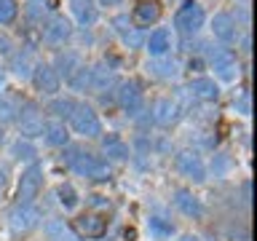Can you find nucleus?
<instances>
[{
    "mask_svg": "<svg viewBox=\"0 0 257 241\" xmlns=\"http://www.w3.org/2000/svg\"><path fill=\"white\" fill-rule=\"evenodd\" d=\"M70 153L72 156H67V166L78 177L91 180V182H107L112 177L110 161H104L102 156H96V153H91V150H80V148H72Z\"/></svg>",
    "mask_w": 257,
    "mask_h": 241,
    "instance_id": "nucleus-1",
    "label": "nucleus"
},
{
    "mask_svg": "<svg viewBox=\"0 0 257 241\" xmlns=\"http://www.w3.org/2000/svg\"><path fill=\"white\" fill-rule=\"evenodd\" d=\"M204 22H206V11L198 0H182V6L177 8V14H174V30L185 38L198 35V30L204 27Z\"/></svg>",
    "mask_w": 257,
    "mask_h": 241,
    "instance_id": "nucleus-2",
    "label": "nucleus"
},
{
    "mask_svg": "<svg viewBox=\"0 0 257 241\" xmlns=\"http://www.w3.org/2000/svg\"><path fill=\"white\" fill-rule=\"evenodd\" d=\"M67 120H70L72 132L86 137V140H99L102 137V120H99V115H96V110L91 107V104L75 102V107H72Z\"/></svg>",
    "mask_w": 257,
    "mask_h": 241,
    "instance_id": "nucleus-3",
    "label": "nucleus"
},
{
    "mask_svg": "<svg viewBox=\"0 0 257 241\" xmlns=\"http://www.w3.org/2000/svg\"><path fill=\"white\" fill-rule=\"evenodd\" d=\"M40 209L35 204H24V201H16V204L8 209V228L16 236H27L30 230H35L40 225Z\"/></svg>",
    "mask_w": 257,
    "mask_h": 241,
    "instance_id": "nucleus-4",
    "label": "nucleus"
},
{
    "mask_svg": "<svg viewBox=\"0 0 257 241\" xmlns=\"http://www.w3.org/2000/svg\"><path fill=\"white\" fill-rule=\"evenodd\" d=\"M209 67L214 70V75L225 80V83H230V80H236L241 75V67H238V56L230 51V48H209Z\"/></svg>",
    "mask_w": 257,
    "mask_h": 241,
    "instance_id": "nucleus-5",
    "label": "nucleus"
},
{
    "mask_svg": "<svg viewBox=\"0 0 257 241\" xmlns=\"http://www.w3.org/2000/svg\"><path fill=\"white\" fill-rule=\"evenodd\" d=\"M174 169L188 182H196V185L206 182V164L198 156V150H180L174 156Z\"/></svg>",
    "mask_w": 257,
    "mask_h": 241,
    "instance_id": "nucleus-6",
    "label": "nucleus"
},
{
    "mask_svg": "<svg viewBox=\"0 0 257 241\" xmlns=\"http://www.w3.org/2000/svg\"><path fill=\"white\" fill-rule=\"evenodd\" d=\"M16 126H19V134L24 137V140H35V137L43 134V110L38 107L35 102H24L19 112H16Z\"/></svg>",
    "mask_w": 257,
    "mask_h": 241,
    "instance_id": "nucleus-7",
    "label": "nucleus"
},
{
    "mask_svg": "<svg viewBox=\"0 0 257 241\" xmlns=\"http://www.w3.org/2000/svg\"><path fill=\"white\" fill-rule=\"evenodd\" d=\"M115 99H118L120 110H123L126 115H140L142 107H145V91H142V86L137 83L134 78L120 80L118 91H115Z\"/></svg>",
    "mask_w": 257,
    "mask_h": 241,
    "instance_id": "nucleus-8",
    "label": "nucleus"
},
{
    "mask_svg": "<svg viewBox=\"0 0 257 241\" xmlns=\"http://www.w3.org/2000/svg\"><path fill=\"white\" fill-rule=\"evenodd\" d=\"M40 30H43V43L51 46V48H62L72 38V24H70V19H64L62 14H51V19H48Z\"/></svg>",
    "mask_w": 257,
    "mask_h": 241,
    "instance_id": "nucleus-9",
    "label": "nucleus"
},
{
    "mask_svg": "<svg viewBox=\"0 0 257 241\" xmlns=\"http://www.w3.org/2000/svg\"><path fill=\"white\" fill-rule=\"evenodd\" d=\"M32 83L43 96H56L62 88V78L56 75V70L48 62H35V70H32Z\"/></svg>",
    "mask_w": 257,
    "mask_h": 241,
    "instance_id": "nucleus-10",
    "label": "nucleus"
},
{
    "mask_svg": "<svg viewBox=\"0 0 257 241\" xmlns=\"http://www.w3.org/2000/svg\"><path fill=\"white\" fill-rule=\"evenodd\" d=\"M212 35L220 40V43L233 46V43H238V38H241V27H238V22L233 19V14L220 11V14L212 16Z\"/></svg>",
    "mask_w": 257,
    "mask_h": 241,
    "instance_id": "nucleus-11",
    "label": "nucleus"
},
{
    "mask_svg": "<svg viewBox=\"0 0 257 241\" xmlns=\"http://www.w3.org/2000/svg\"><path fill=\"white\" fill-rule=\"evenodd\" d=\"M180 115H182V107L174 96H158V99L153 102V124L156 126L169 129L180 120Z\"/></svg>",
    "mask_w": 257,
    "mask_h": 241,
    "instance_id": "nucleus-12",
    "label": "nucleus"
},
{
    "mask_svg": "<svg viewBox=\"0 0 257 241\" xmlns=\"http://www.w3.org/2000/svg\"><path fill=\"white\" fill-rule=\"evenodd\" d=\"M75 233L80 238H102L104 233H107V220H104L102 214L96 212H83L75 217Z\"/></svg>",
    "mask_w": 257,
    "mask_h": 241,
    "instance_id": "nucleus-13",
    "label": "nucleus"
},
{
    "mask_svg": "<svg viewBox=\"0 0 257 241\" xmlns=\"http://www.w3.org/2000/svg\"><path fill=\"white\" fill-rule=\"evenodd\" d=\"M40 188H43V169H40L38 164H30L27 172H24L22 180H19V201L32 204V201L38 198Z\"/></svg>",
    "mask_w": 257,
    "mask_h": 241,
    "instance_id": "nucleus-14",
    "label": "nucleus"
},
{
    "mask_svg": "<svg viewBox=\"0 0 257 241\" xmlns=\"http://www.w3.org/2000/svg\"><path fill=\"white\" fill-rule=\"evenodd\" d=\"M172 201H174L177 212H180V214H185V217H190V220H201V217L206 214V209H204V201H201V198H198L193 190H185V188L174 190Z\"/></svg>",
    "mask_w": 257,
    "mask_h": 241,
    "instance_id": "nucleus-15",
    "label": "nucleus"
},
{
    "mask_svg": "<svg viewBox=\"0 0 257 241\" xmlns=\"http://www.w3.org/2000/svg\"><path fill=\"white\" fill-rule=\"evenodd\" d=\"M132 24L134 27H150V24H156L161 19V3L158 0H137L134 8H132Z\"/></svg>",
    "mask_w": 257,
    "mask_h": 241,
    "instance_id": "nucleus-16",
    "label": "nucleus"
},
{
    "mask_svg": "<svg viewBox=\"0 0 257 241\" xmlns=\"http://www.w3.org/2000/svg\"><path fill=\"white\" fill-rule=\"evenodd\" d=\"M172 48H174V35H172V30H166V27H156L148 38H145V51L150 56H169Z\"/></svg>",
    "mask_w": 257,
    "mask_h": 241,
    "instance_id": "nucleus-17",
    "label": "nucleus"
},
{
    "mask_svg": "<svg viewBox=\"0 0 257 241\" xmlns=\"http://www.w3.org/2000/svg\"><path fill=\"white\" fill-rule=\"evenodd\" d=\"M112 30L118 32V38L123 40V46L126 48H140V46H145V35H142V30L140 27H134L132 24V19H128L126 14H120V16H115L112 19Z\"/></svg>",
    "mask_w": 257,
    "mask_h": 241,
    "instance_id": "nucleus-18",
    "label": "nucleus"
},
{
    "mask_svg": "<svg viewBox=\"0 0 257 241\" xmlns=\"http://www.w3.org/2000/svg\"><path fill=\"white\" fill-rule=\"evenodd\" d=\"M145 70L158 80H174L177 75H180L182 67H180V62L169 54V56H150L148 64H145Z\"/></svg>",
    "mask_w": 257,
    "mask_h": 241,
    "instance_id": "nucleus-19",
    "label": "nucleus"
},
{
    "mask_svg": "<svg viewBox=\"0 0 257 241\" xmlns=\"http://www.w3.org/2000/svg\"><path fill=\"white\" fill-rule=\"evenodd\" d=\"M188 91L193 94V99H201V102H217L220 99V86H217L214 78H209V75L190 78Z\"/></svg>",
    "mask_w": 257,
    "mask_h": 241,
    "instance_id": "nucleus-20",
    "label": "nucleus"
},
{
    "mask_svg": "<svg viewBox=\"0 0 257 241\" xmlns=\"http://www.w3.org/2000/svg\"><path fill=\"white\" fill-rule=\"evenodd\" d=\"M51 67L56 70V75H59V78L70 80L72 72H75L78 67H83V56H80L78 51H72V48H64V51H59L54 56Z\"/></svg>",
    "mask_w": 257,
    "mask_h": 241,
    "instance_id": "nucleus-21",
    "label": "nucleus"
},
{
    "mask_svg": "<svg viewBox=\"0 0 257 241\" xmlns=\"http://www.w3.org/2000/svg\"><path fill=\"white\" fill-rule=\"evenodd\" d=\"M8 70H11L19 80H30L32 70H35V59H32V54L27 48H16V51H11V56H8Z\"/></svg>",
    "mask_w": 257,
    "mask_h": 241,
    "instance_id": "nucleus-22",
    "label": "nucleus"
},
{
    "mask_svg": "<svg viewBox=\"0 0 257 241\" xmlns=\"http://www.w3.org/2000/svg\"><path fill=\"white\" fill-rule=\"evenodd\" d=\"M46 140V145H51V148H67L70 145V129H67V124L64 120H56V118H51V120H46L43 124V134H40Z\"/></svg>",
    "mask_w": 257,
    "mask_h": 241,
    "instance_id": "nucleus-23",
    "label": "nucleus"
},
{
    "mask_svg": "<svg viewBox=\"0 0 257 241\" xmlns=\"http://www.w3.org/2000/svg\"><path fill=\"white\" fill-rule=\"evenodd\" d=\"M115 88V70L110 64H91V91L94 94H104V91H112Z\"/></svg>",
    "mask_w": 257,
    "mask_h": 241,
    "instance_id": "nucleus-24",
    "label": "nucleus"
},
{
    "mask_svg": "<svg viewBox=\"0 0 257 241\" xmlns=\"http://www.w3.org/2000/svg\"><path fill=\"white\" fill-rule=\"evenodd\" d=\"M43 233H46L48 241H83V238L75 233V228H72V225H67L62 217H51V220H46Z\"/></svg>",
    "mask_w": 257,
    "mask_h": 241,
    "instance_id": "nucleus-25",
    "label": "nucleus"
},
{
    "mask_svg": "<svg viewBox=\"0 0 257 241\" xmlns=\"http://www.w3.org/2000/svg\"><path fill=\"white\" fill-rule=\"evenodd\" d=\"M70 11L80 27H94L96 19H99V8H96L94 0H70Z\"/></svg>",
    "mask_w": 257,
    "mask_h": 241,
    "instance_id": "nucleus-26",
    "label": "nucleus"
},
{
    "mask_svg": "<svg viewBox=\"0 0 257 241\" xmlns=\"http://www.w3.org/2000/svg\"><path fill=\"white\" fill-rule=\"evenodd\" d=\"M102 153L107 158L104 161H118V164H123V161H128V156H132V150H128V145L120 140L118 134H107L102 137Z\"/></svg>",
    "mask_w": 257,
    "mask_h": 241,
    "instance_id": "nucleus-27",
    "label": "nucleus"
},
{
    "mask_svg": "<svg viewBox=\"0 0 257 241\" xmlns=\"http://www.w3.org/2000/svg\"><path fill=\"white\" fill-rule=\"evenodd\" d=\"M24 16H27L30 24L43 27V24L51 19V6H48L46 0H30V3L24 6Z\"/></svg>",
    "mask_w": 257,
    "mask_h": 241,
    "instance_id": "nucleus-28",
    "label": "nucleus"
},
{
    "mask_svg": "<svg viewBox=\"0 0 257 241\" xmlns=\"http://www.w3.org/2000/svg\"><path fill=\"white\" fill-rule=\"evenodd\" d=\"M148 228H150V236L158 238V241H166V238L174 236V225L169 220H164V217H150Z\"/></svg>",
    "mask_w": 257,
    "mask_h": 241,
    "instance_id": "nucleus-29",
    "label": "nucleus"
},
{
    "mask_svg": "<svg viewBox=\"0 0 257 241\" xmlns=\"http://www.w3.org/2000/svg\"><path fill=\"white\" fill-rule=\"evenodd\" d=\"M67 83H70L72 91H91V67H88V64L78 67V70L70 75Z\"/></svg>",
    "mask_w": 257,
    "mask_h": 241,
    "instance_id": "nucleus-30",
    "label": "nucleus"
},
{
    "mask_svg": "<svg viewBox=\"0 0 257 241\" xmlns=\"http://www.w3.org/2000/svg\"><path fill=\"white\" fill-rule=\"evenodd\" d=\"M72 107H75V99H70V96H54V99L48 102V112H54L56 120L70 118Z\"/></svg>",
    "mask_w": 257,
    "mask_h": 241,
    "instance_id": "nucleus-31",
    "label": "nucleus"
},
{
    "mask_svg": "<svg viewBox=\"0 0 257 241\" xmlns=\"http://www.w3.org/2000/svg\"><path fill=\"white\" fill-rule=\"evenodd\" d=\"M16 112H19V102L11 99L8 94H0V126H3V124H14Z\"/></svg>",
    "mask_w": 257,
    "mask_h": 241,
    "instance_id": "nucleus-32",
    "label": "nucleus"
},
{
    "mask_svg": "<svg viewBox=\"0 0 257 241\" xmlns=\"http://www.w3.org/2000/svg\"><path fill=\"white\" fill-rule=\"evenodd\" d=\"M56 196H59V204L67 209V212H72V209L78 206V201H80L78 193H75V188H72V185H67V182L56 188Z\"/></svg>",
    "mask_w": 257,
    "mask_h": 241,
    "instance_id": "nucleus-33",
    "label": "nucleus"
},
{
    "mask_svg": "<svg viewBox=\"0 0 257 241\" xmlns=\"http://www.w3.org/2000/svg\"><path fill=\"white\" fill-rule=\"evenodd\" d=\"M11 153H14V158H19V161H32L35 158V148L30 145V140H22V137L14 142Z\"/></svg>",
    "mask_w": 257,
    "mask_h": 241,
    "instance_id": "nucleus-34",
    "label": "nucleus"
},
{
    "mask_svg": "<svg viewBox=\"0 0 257 241\" xmlns=\"http://www.w3.org/2000/svg\"><path fill=\"white\" fill-rule=\"evenodd\" d=\"M16 16H19L16 0H0V24H11Z\"/></svg>",
    "mask_w": 257,
    "mask_h": 241,
    "instance_id": "nucleus-35",
    "label": "nucleus"
},
{
    "mask_svg": "<svg viewBox=\"0 0 257 241\" xmlns=\"http://www.w3.org/2000/svg\"><path fill=\"white\" fill-rule=\"evenodd\" d=\"M233 107H236V112H241V115H252V94L241 91L236 99H233Z\"/></svg>",
    "mask_w": 257,
    "mask_h": 241,
    "instance_id": "nucleus-36",
    "label": "nucleus"
},
{
    "mask_svg": "<svg viewBox=\"0 0 257 241\" xmlns=\"http://www.w3.org/2000/svg\"><path fill=\"white\" fill-rule=\"evenodd\" d=\"M11 51H14V43H11V38L0 32V56H11Z\"/></svg>",
    "mask_w": 257,
    "mask_h": 241,
    "instance_id": "nucleus-37",
    "label": "nucleus"
},
{
    "mask_svg": "<svg viewBox=\"0 0 257 241\" xmlns=\"http://www.w3.org/2000/svg\"><path fill=\"white\" fill-rule=\"evenodd\" d=\"M238 40H241V51L244 54L252 51V38H249V32H244V38H238Z\"/></svg>",
    "mask_w": 257,
    "mask_h": 241,
    "instance_id": "nucleus-38",
    "label": "nucleus"
},
{
    "mask_svg": "<svg viewBox=\"0 0 257 241\" xmlns=\"http://www.w3.org/2000/svg\"><path fill=\"white\" fill-rule=\"evenodd\" d=\"M177 241H201V238H198V236H193V233H185V236H180Z\"/></svg>",
    "mask_w": 257,
    "mask_h": 241,
    "instance_id": "nucleus-39",
    "label": "nucleus"
},
{
    "mask_svg": "<svg viewBox=\"0 0 257 241\" xmlns=\"http://www.w3.org/2000/svg\"><path fill=\"white\" fill-rule=\"evenodd\" d=\"M123 0H99V6H120Z\"/></svg>",
    "mask_w": 257,
    "mask_h": 241,
    "instance_id": "nucleus-40",
    "label": "nucleus"
},
{
    "mask_svg": "<svg viewBox=\"0 0 257 241\" xmlns=\"http://www.w3.org/2000/svg\"><path fill=\"white\" fill-rule=\"evenodd\" d=\"M3 83H6V70L0 67V88H3Z\"/></svg>",
    "mask_w": 257,
    "mask_h": 241,
    "instance_id": "nucleus-41",
    "label": "nucleus"
}]
</instances>
